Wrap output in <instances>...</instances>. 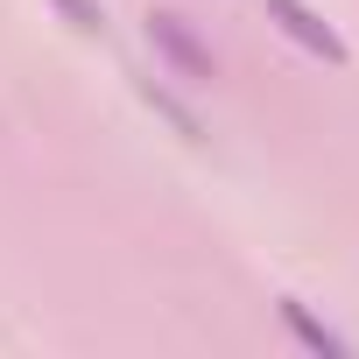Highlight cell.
Returning a JSON list of instances; mask_svg holds the SVG:
<instances>
[{
  "label": "cell",
  "instance_id": "obj_1",
  "mask_svg": "<svg viewBox=\"0 0 359 359\" xmlns=\"http://www.w3.org/2000/svg\"><path fill=\"white\" fill-rule=\"evenodd\" d=\"M141 36H148V50H155V64H162L169 78H184V85H198V92L219 85V57H212V43L198 36L191 15H176V8H148Z\"/></svg>",
  "mask_w": 359,
  "mask_h": 359
},
{
  "label": "cell",
  "instance_id": "obj_2",
  "mask_svg": "<svg viewBox=\"0 0 359 359\" xmlns=\"http://www.w3.org/2000/svg\"><path fill=\"white\" fill-rule=\"evenodd\" d=\"M261 8H268V22H275L296 50H310L317 64H345V36L310 8V0H261Z\"/></svg>",
  "mask_w": 359,
  "mask_h": 359
},
{
  "label": "cell",
  "instance_id": "obj_3",
  "mask_svg": "<svg viewBox=\"0 0 359 359\" xmlns=\"http://www.w3.org/2000/svg\"><path fill=\"white\" fill-rule=\"evenodd\" d=\"M275 317H282V331H289L303 352H317V359H345V352H352L324 317H310V303H303V296H282V303H275Z\"/></svg>",
  "mask_w": 359,
  "mask_h": 359
},
{
  "label": "cell",
  "instance_id": "obj_4",
  "mask_svg": "<svg viewBox=\"0 0 359 359\" xmlns=\"http://www.w3.org/2000/svg\"><path fill=\"white\" fill-rule=\"evenodd\" d=\"M141 99H148V113H162V120H169L176 134H184V141H205V120H198V113H191L184 99H176L169 85H155V78H141Z\"/></svg>",
  "mask_w": 359,
  "mask_h": 359
},
{
  "label": "cell",
  "instance_id": "obj_5",
  "mask_svg": "<svg viewBox=\"0 0 359 359\" xmlns=\"http://www.w3.org/2000/svg\"><path fill=\"white\" fill-rule=\"evenodd\" d=\"M50 8H57L78 36H106V8H99V0H50Z\"/></svg>",
  "mask_w": 359,
  "mask_h": 359
}]
</instances>
